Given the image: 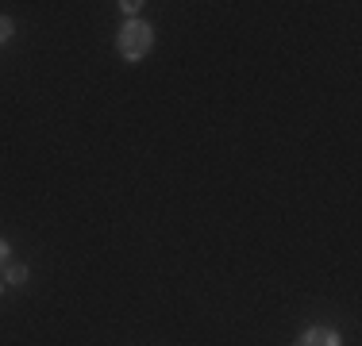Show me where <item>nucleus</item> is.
I'll use <instances>...</instances> for the list:
<instances>
[{"label":"nucleus","instance_id":"1","mask_svg":"<svg viewBox=\"0 0 362 346\" xmlns=\"http://www.w3.org/2000/svg\"><path fill=\"white\" fill-rule=\"evenodd\" d=\"M154 47V28L146 20H132L119 28V39H116V50L127 58V62H139V58L151 54Z\"/></svg>","mask_w":362,"mask_h":346},{"label":"nucleus","instance_id":"2","mask_svg":"<svg viewBox=\"0 0 362 346\" xmlns=\"http://www.w3.org/2000/svg\"><path fill=\"white\" fill-rule=\"evenodd\" d=\"M297 346H343V339H339V331H332V327H308V331L297 339Z\"/></svg>","mask_w":362,"mask_h":346},{"label":"nucleus","instance_id":"3","mask_svg":"<svg viewBox=\"0 0 362 346\" xmlns=\"http://www.w3.org/2000/svg\"><path fill=\"white\" fill-rule=\"evenodd\" d=\"M28 266H8V285H28Z\"/></svg>","mask_w":362,"mask_h":346},{"label":"nucleus","instance_id":"4","mask_svg":"<svg viewBox=\"0 0 362 346\" xmlns=\"http://www.w3.org/2000/svg\"><path fill=\"white\" fill-rule=\"evenodd\" d=\"M12 31H16V23L8 20V16H0V47H4L8 39H12Z\"/></svg>","mask_w":362,"mask_h":346},{"label":"nucleus","instance_id":"5","mask_svg":"<svg viewBox=\"0 0 362 346\" xmlns=\"http://www.w3.org/2000/svg\"><path fill=\"white\" fill-rule=\"evenodd\" d=\"M8 254H12V250H8V242H4V239H0V266H4V262H8Z\"/></svg>","mask_w":362,"mask_h":346},{"label":"nucleus","instance_id":"6","mask_svg":"<svg viewBox=\"0 0 362 346\" xmlns=\"http://www.w3.org/2000/svg\"><path fill=\"white\" fill-rule=\"evenodd\" d=\"M0 289H4V285H0Z\"/></svg>","mask_w":362,"mask_h":346}]
</instances>
